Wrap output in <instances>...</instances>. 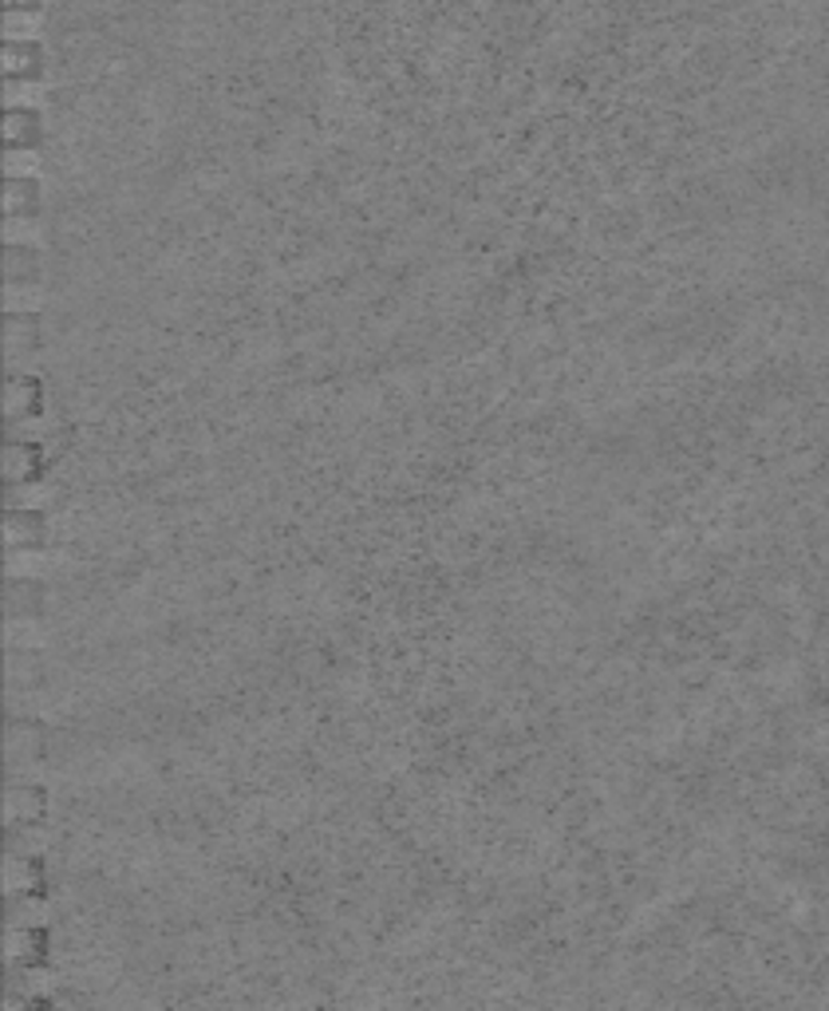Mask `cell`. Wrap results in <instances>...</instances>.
Listing matches in <instances>:
<instances>
[{"label":"cell","instance_id":"obj_1","mask_svg":"<svg viewBox=\"0 0 829 1011\" xmlns=\"http://www.w3.org/2000/svg\"><path fill=\"white\" fill-rule=\"evenodd\" d=\"M48 56L40 40H4V80L12 83H36L44 76Z\"/></svg>","mask_w":829,"mask_h":1011},{"label":"cell","instance_id":"obj_2","mask_svg":"<svg viewBox=\"0 0 829 1011\" xmlns=\"http://www.w3.org/2000/svg\"><path fill=\"white\" fill-rule=\"evenodd\" d=\"M40 139H44V119H40L36 107L17 103L4 111V142H9V151H36Z\"/></svg>","mask_w":829,"mask_h":1011},{"label":"cell","instance_id":"obj_3","mask_svg":"<svg viewBox=\"0 0 829 1011\" xmlns=\"http://www.w3.org/2000/svg\"><path fill=\"white\" fill-rule=\"evenodd\" d=\"M40 202H44V194H40V182L32 174H12L4 182V218H12V222L40 218Z\"/></svg>","mask_w":829,"mask_h":1011},{"label":"cell","instance_id":"obj_4","mask_svg":"<svg viewBox=\"0 0 829 1011\" xmlns=\"http://www.w3.org/2000/svg\"><path fill=\"white\" fill-rule=\"evenodd\" d=\"M4 408H9L12 423H24V419L40 416V408H44V388H40V380H36V376H12Z\"/></svg>","mask_w":829,"mask_h":1011},{"label":"cell","instance_id":"obj_5","mask_svg":"<svg viewBox=\"0 0 829 1011\" xmlns=\"http://www.w3.org/2000/svg\"><path fill=\"white\" fill-rule=\"evenodd\" d=\"M44 514L40 510H9V518H4V533H9V545L12 550H36L40 541H44Z\"/></svg>","mask_w":829,"mask_h":1011},{"label":"cell","instance_id":"obj_6","mask_svg":"<svg viewBox=\"0 0 829 1011\" xmlns=\"http://www.w3.org/2000/svg\"><path fill=\"white\" fill-rule=\"evenodd\" d=\"M4 277H9V289H32V284H40V253L32 246L12 241L4 249Z\"/></svg>","mask_w":829,"mask_h":1011},{"label":"cell","instance_id":"obj_7","mask_svg":"<svg viewBox=\"0 0 829 1011\" xmlns=\"http://www.w3.org/2000/svg\"><path fill=\"white\" fill-rule=\"evenodd\" d=\"M40 467H44V454H40V447L28 443V439H17V443H9V451H4V474H9V482H32V479H40Z\"/></svg>","mask_w":829,"mask_h":1011},{"label":"cell","instance_id":"obj_8","mask_svg":"<svg viewBox=\"0 0 829 1011\" xmlns=\"http://www.w3.org/2000/svg\"><path fill=\"white\" fill-rule=\"evenodd\" d=\"M4 337H9V348L17 356L32 352V348H40V320H36L32 312H9Z\"/></svg>","mask_w":829,"mask_h":1011},{"label":"cell","instance_id":"obj_9","mask_svg":"<svg viewBox=\"0 0 829 1011\" xmlns=\"http://www.w3.org/2000/svg\"><path fill=\"white\" fill-rule=\"evenodd\" d=\"M40 810H44V790L40 787H17L9 799V814L17 822H40Z\"/></svg>","mask_w":829,"mask_h":1011},{"label":"cell","instance_id":"obj_10","mask_svg":"<svg viewBox=\"0 0 829 1011\" xmlns=\"http://www.w3.org/2000/svg\"><path fill=\"white\" fill-rule=\"evenodd\" d=\"M40 9H44V0H4V12H20V17H32Z\"/></svg>","mask_w":829,"mask_h":1011}]
</instances>
